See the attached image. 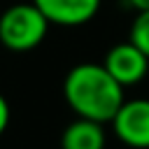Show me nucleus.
Returning a JSON list of instances; mask_svg holds the SVG:
<instances>
[{
  "instance_id": "0eeeda50",
  "label": "nucleus",
  "mask_w": 149,
  "mask_h": 149,
  "mask_svg": "<svg viewBox=\"0 0 149 149\" xmlns=\"http://www.w3.org/2000/svg\"><path fill=\"white\" fill-rule=\"evenodd\" d=\"M128 40L149 56V9L135 14V19L130 23V37Z\"/></svg>"
},
{
  "instance_id": "20e7f679",
  "label": "nucleus",
  "mask_w": 149,
  "mask_h": 149,
  "mask_svg": "<svg viewBox=\"0 0 149 149\" xmlns=\"http://www.w3.org/2000/svg\"><path fill=\"white\" fill-rule=\"evenodd\" d=\"M102 65H105L107 72L126 88V86L140 84V81L147 77V72H149V56L128 40V42L114 44V47L105 54Z\"/></svg>"
},
{
  "instance_id": "f03ea898",
  "label": "nucleus",
  "mask_w": 149,
  "mask_h": 149,
  "mask_svg": "<svg viewBox=\"0 0 149 149\" xmlns=\"http://www.w3.org/2000/svg\"><path fill=\"white\" fill-rule=\"evenodd\" d=\"M49 26L35 2H16L0 14V44L16 54L33 51L44 42Z\"/></svg>"
},
{
  "instance_id": "1a4fd4ad",
  "label": "nucleus",
  "mask_w": 149,
  "mask_h": 149,
  "mask_svg": "<svg viewBox=\"0 0 149 149\" xmlns=\"http://www.w3.org/2000/svg\"><path fill=\"white\" fill-rule=\"evenodd\" d=\"M126 5H128L130 9H135V12H144V9H149V0H126Z\"/></svg>"
},
{
  "instance_id": "423d86ee",
  "label": "nucleus",
  "mask_w": 149,
  "mask_h": 149,
  "mask_svg": "<svg viewBox=\"0 0 149 149\" xmlns=\"http://www.w3.org/2000/svg\"><path fill=\"white\" fill-rule=\"evenodd\" d=\"M102 126L105 123L77 116L61 133V149H105L107 133Z\"/></svg>"
},
{
  "instance_id": "6e6552de",
  "label": "nucleus",
  "mask_w": 149,
  "mask_h": 149,
  "mask_svg": "<svg viewBox=\"0 0 149 149\" xmlns=\"http://www.w3.org/2000/svg\"><path fill=\"white\" fill-rule=\"evenodd\" d=\"M9 119H12V109H9V102H7V98L0 93V135L7 130V126H9Z\"/></svg>"
},
{
  "instance_id": "f257e3e1",
  "label": "nucleus",
  "mask_w": 149,
  "mask_h": 149,
  "mask_svg": "<svg viewBox=\"0 0 149 149\" xmlns=\"http://www.w3.org/2000/svg\"><path fill=\"white\" fill-rule=\"evenodd\" d=\"M68 107L79 119L109 123L123 105V86L107 72L102 63H79L63 79Z\"/></svg>"
},
{
  "instance_id": "39448f33",
  "label": "nucleus",
  "mask_w": 149,
  "mask_h": 149,
  "mask_svg": "<svg viewBox=\"0 0 149 149\" xmlns=\"http://www.w3.org/2000/svg\"><path fill=\"white\" fill-rule=\"evenodd\" d=\"M33 2L51 26L63 28H77L88 23L100 12L102 5V0H33Z\"/></svg>"
},
{
  "instance_id": "7ed1b4c3",
  "label": "nucleus",
  "mask_w": 149,
  "mask_h": 149,
  "mask_svg": "<svg viewBox=\"0 0 149 149\" xmlns=\"http://www.w3.org/2000/svg\"><path fill=\"white\" fill-rule=\"evenodd\" d=\"M119 142L130 149H149V98L123 100L109 121Z\"/></svg>"
}]
</instances>
